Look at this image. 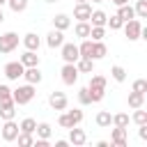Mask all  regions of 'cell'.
Listing matches in <instances>:
<instances>
[{
  "mask_svg": "<svg viewBox=\"0 0 147 147\" xmlns=\"http://www.w3.org/2000/svg\"><path fill=\"white\" fill-rule=\"evenodd\" d=\"M34 85H30V83H25V85H18L16 90H11V99H14V103L16 106H25V103H30L32 99H34Z\"/></svg>",
  "mask_w": 147,
  "mask_h": 147,
  "instance_id": "cell-1",
  "label": "cell"
},
{
  "mask_svg": "<svg viewBox=\"0 0 147 147\" xmlns=\"http://www.w3.org/2000/svg\"><path fill=\"white\" fill-rule=\"evenodd\" d=\"M83 110H78V108H74V110H62L60 113V117H57V124L62 126V129H71V126H78L80 122H83Z\"/></svg>",
  "mask_w": 147,
  "mask_h": 147,
  "instance_id": "cell-2",
  "label": "cell"
},
{
  "mask_svg": "<svg viewBox=\"0 0 147 147\" xmlns=\"http://www.w3.org/2000/svg\"><path fill=\"white\" fill-rule=\"evenodd\" d=\"M18 124L14 122V119H5V124H2V129H0V138L5 140V142H14L16 140V136H18Z\"/></svg>",
  "mask_w": 147,
  "mask_h": 147,
  "instance_id": "cell-3",
  "label": "cell"
},
{
  "mask_svg": "<svg viewBox=\"0 0 147 147\" xmlns=\"http://www.w3.org/2000/svg\"><path fill=\"white\" fill-rule=\"evenodd\" d=\"M122 28H124V34H126V39H129V41H136V39H140L142 23H140L138 18H131V21H126Z\"/></svg>",
  "mask_w": 147,
  "mask_h": 147,
  "instance_id": "cell-4",
  "label": "cell"
},
{
  "mask_svg": "<svg viewBox=\"0 0 147 147\" xmlns=\"http://www.w3.org/2000/svg\"><path fill=\"white\" fill-rule=\"evenodd\" d=\"M18 46V34L16 32H5L0 34V53H11Z\"/></svg>",
  "mask_w": 147,
  "mask_h": 147,
  "instance_id": "cell-5",
  "label": "cell"
},
{
  "mask_svg": "<svg viewBox=\"0 0 147 147\" xmlns=\"http://www.w3.org/2000/svg\"><path fill=\"white\" fill-rule=\"evenodd\" d=\"M60 76H62V83H64V85H74V83L78 80V69H76V64L64 62V67L60 69Z\"/></svg>",
  "mask_w": 147,
  "mask_h": 147,
  "instance_id": "cell-6",
  "label": "cell"
},
{
  "mask_svg": "<svg viewBox=\"0 0 147 147\" xmlns=\"http://www.w3.org/2000/svg\"><path fill=\"white\" fill-rule=\"evenodd\" d=\"M67 103H69V99H67V94L64 92H51L48 94V106L53 108V110H67Z\"/></svg>",
  "mask_w": 147,
  "mask_h": 147,
  "instance_id": "cell-7",
  "label": "cell"
},
{
  "mask_svg": "<svg viewBox=\"0 0 147 147\" xmlns=\"http://www.w3.org/2000/svg\"><path fill=\"white\" fill-rule=\"evenodd\" d=\"M23 71H25V67L21 64V60H18V62H7V64H5V76H7L9 80L23 78Z\"/></svg>",
  "mask_w": 147,
  "mask_h": 147,
  "instance_id": "cell-8",
  "label": "cell"
},
{
  "mask_svg": "<svg viewBox=\"0 0 147 147\" xmlns=\"http://www.w3.org/2000/svg\"><path fill=\"white\" fill-rule=\"evenodd\" d=\"M60 48H62V60L76 64V60L80 57V55H78V46H76V44H62Z\"/></svg>",
  "mask_w": 147,
  "mask_h": 147,
  "instance_id": "cell-9",
  "label": "cell"
},
{
  "mask_svg": "<svg viewBox=\"0 0 147 147\" xmlns=\"http://www.w3.org/2000/svg\"><path fill=\"white\" fill-rule=\"evenodd\" d=\"M90 14H92V5H90V2H76V7H74V18H78V21H90Z\"/></svg>",
  "mask_w": 147,
  "mask_h": 147,
  "instance_id": "cell-10",
  "label": "cell"
},
{
  "mask_svg": "<svg viewBox=\"0 0 147 147\" xmlns=\"http://www.w3.org/2000/svg\"><path fill=\"white\" fill-rule=\"evenodd\" d=\"M46 44H48V48H60V46L64 44V32L53 28V30L46 34Z\"/></svg>",
  "mask_w": 147,
  "mask_h": 147,
  "instance_id": "cell-11",
  "label": "cell"
},
{
  "mask_svg": "<svg viewBox=\"0 0 147 147\" xmlns=\"http://www.w3.org/2000/svg\"><path fill=\"white\" fill-rule=\"evenodd\" d=\"M85 140H87V136H85L83 129H78V126H71L69 129V140L67 142H71L74 147H80V145H85Z\"/></svg>",
  "mask_w": 147,
  "mask_h": 147,
  "instance_id": "cell-12",
  "label": "cell"
},
{
  "mask_svg": "<svg viewBox=\"0 0 147 147\" xmlns=\"http://www.w3.org/2000/svg\"><path fill=\"white\" fill-rule=\"evenodd\" d=\"M23 78H25V83H30V85H39L44 76H41L39 67H25V71H23Z\"/></svg>",
  "mask_w": 147,
  "mask_h": 147,
  "instance_id": "cell-13",
  "label": "cell"
},
{
  "mask_svg": "<svg viewBox=\"0 0 147 147\" xmlns=\"http://www.w3.org/2000/svg\"><path fill=\"white\" fill-rule=\"evenodd\" d=\"M14 115H16V103H14V99L0 101V117H2V119H14Z\"/></svg>",
  "mask_w": 147,
  "mask_h": 147,
  "instance_id": "cell-14",
  "label": "cell"
},
{
  "mask_svg": "<svg viewBox=\"0 0 147 147\" xmlns=\"http://www.w3.org/2000/svg\"><path fill=\"white\" fill-rule=\"evenodd\" d=\"M110 145H115V147H126V129L115 126L113 133H110Z\"/></svg>",
  "mask_w": 147,
  "mask_h": 147,
  "instance_id": "cell-15",
  "label": "cell"
},
{
  "mask_svg": "<svg viewBox=\"0 0 147 147\" xmlns=\"http://www.w3.org/2000/svg\"><path fill=\"white\" fill-rule=\"evenodd\" d=\"M23 46H25L28 51H39V46H41L39 34H37V32H28V34H23Z\"/></svg>",
  "mask_w": 147,
  "mask_h": 147,
  "instance_id": "cell-16",
  "label": "cell"
},
{
  "mask_svg": "<svg viewBox=\"0 0 147 147\" xmlns=\"http://www.w3.org/2000/svg\"><path fill=\"white\" fill-rule=\"evenodd\" d=\"M21 64H23V67H39V55H37V51H28V48H25V53L21 55Z\"/></svg>",
  "mask_w": 147,
  "mask_h": 147,
  "instance_id": "cell-17",
  "label": "cell"
},
{
  "mask_svg": "<svg viewBox=\"0 0 147 147\" xmlns=\"http://www.w3.org/2000/svg\"><path fill=\"white\" fill-rule=\"evenodd\" d=\"M90 30H92L90 21H78L76 28H74V34H76L78 39H87V37H90Z\"/></svg>",
  "mask_w": 147,
  "mask_h": 147,
  "instance_id": "cell-18",
  "label": "cell"
},
{
  "mask_svg": "<svg viewBox=\"0 0 147 147\" xmlns=\"http://www.w3.org/2000/svg\"><path fill=\"white\" fill-rule=\"evenodd\" d=\"M76 69H78V74H92V71H94V60H90V57H78V60H76Z\"/></svg>",
  "mask_w": 147,
  "mask_h": 147,
  "instance_id": "cell-19",
  "label": "cell"
},
{
  "mask_svg": "<svg viewBox=\"0 0 147 147\" xmlns=\"http://www.w3.org/2000/svg\"><path fill=\"white\" fill-rule=\"evenodd\" d=\"M106 53H108V48H106V44H103V39L101 41H92V60H101V57H106Z\"/></svg>",
  "mask_w": 147,
  "mask_h": 147,
  "instance_id": "cell-20",
  "label": "cell"
},
{
  "mask_svg": "<svg viewBox=\"0 0 147 147\" xmlns=\"http://www.w3.org/2000/svg\"><path fill=\"white\" fill-rule=\"evenodd\" d=\"M117 16H119V18H122V21L126 23V21L136 18V11H133V7H131V5L126 2V5H119V7H117Z\"/></svg>",
  "mask_w": 147,
  "mask_h": 147,
  "instance_id": "cell-21",
  "label": "cell"
},
{
  "mask_svg": "<svg viewBox=\"0 0 147 147\" xmlns=\"http://www.w3.org/2000/svg\"><path fill=\"white\" fill-rule=\"evenodd\" d=\"M69 25H71V18H69L67 14H57V16H53V28H55V30H62V32H64Z\"/></svg>",
  "mask_w": 147,
  "mask_h": 147,
  "instance_id": "cell-22",
  "label": "cell"
},
{
  "mask_svg": "<svg viewBox=\"0 0 147 147\" xmlns=\"http://www.w3.org/2000/svg\"><path fill=\"white\" fill-rule=\"evenodd\" d=\"M142 103H145V94L142 92H129V108H142Z\"/></svg>",
  "mask_w": 147,
  "mask_h": 147,
  "instance_id": "cell-23",
  "label": "cell"
},
{
  "mask_svg": "<svg viewBox=\"0 0 147 147\" xmlns=\"http://www.w3.org/2000/svg\"><path fill=\"white\" fill-rule=\"evenodd\" d=\"M106 21H108V16H106V11H101V9H94V11L90 14V25H106Z\"/></svg>",
  "mask_w": 147,
  "mask_h": 147,
  "instance_id": "cell-24",
  "label": "cell"
},
{
  "mask_svg": "<svg viewBox=\"0 0 147 147\" xmlns=\"http://www.w3.org/2000/svg\"><path fill=\"white\" fill-rule=\"evenodd\" d=\"M96 124H99L101 129H108V126L113 124V115H110L108 110H99V113H96Z\"/></svg>",
  "mask_w": 147,
  "mask_h": 147,
  "instance_id": "cell-25",
  "label": "cell"
},
{
  "mask_svg": "<svg viewBox=\"0 0 147 147\" xmlns=\"http://www.w3.org/2000/svg\"><path fill=\"white\" fill-rule=\"evenodd\" d=\"M34 131H37V136H39V138H44V140H48V138L53 136V126H51L48 122H39Z\"/></svg>",
  "mask_w": 147,
  "mask_h": 147,
  "instance_id": "cell-26",
  "label": "cell"
},
{
  "mask_svg": "<svg viewBox=\"0 0 147 147\" xmlns=\"http://www.w3.org/2000/svg\"><path fill=\"white\" fill-rule=\"evenodd\" d=\"M103 37H106V25H92L90 39H92V41H101Z\"/></svg>",
  "mask_w": 147,
  "mask_h": 147,
  "instance_id": "cell-27",
  "label": "cell"
},
{
  "mask_svg": "<svg viewBox=\"0 0 147 147\" xmlns=\"http://www.w3.org/2000/svg\"><path fill=\"white\" fill-rule=\"evenodd\" d=\"M78 55H80V57H90V55H92V39H90V37L83 39V44L78 46ZM90 60H92V57H90Z\"/></svg>",
  "mask_w": 147,
  "mask_h": 147,
  "instance_id": "cell-28",
  "label": "cell"
},
{
  "mask_svg": "<svg viewBox=\"0 0 147 147\" xmlns=\"http://www.w3.org/2000/svg\"><path fill=\"white\" fill-rule=\"evenodd\" d=\"M110 76H113V80L124 83V80H126V69H124V67H119V64H115V67L110 69Z\"/></svg>",
  "mask_w": 147,
  "mask_h": 147,
  "instance_id": "cell-29",
  "label": "cell"
},
{
  "mask_svg": "<svg viewBox=\"0 0 147 147\" xmlns=\"http://www.w3.org/2000/svg\"><path fill=\"white\" fill-rule=\"evenodd\" d=\"M7 5H9V9L14 14H21V11L28 9V0H7Z\"/></svg>",
  "mask_w": 147,
  "mask_h": 147,
  "instance_id": "cell-30",
  "label": "cell"
},
{
  "mask_svg": "<svg viewBox=\"0 0 147 147\" xmlns=\"http://www.w3.org/2000/svg\"><path fill=\"white\" fill-rule=\"evenodd\" d=\"M92 74H94V71H92ZM106 83H108V80H106V76L94 74V76L90 78V85H87V87H101V90H106Z\"/></svg>",
  "mask_w": 147,
  "mask_h": 147,
  "instance_id": "cell-31",
  "label": "cell"
},
{
  "mask_svg": "<svg viewBox=\"0 0 147 147\" xmlns=\"http://www.w3.org/2000/svg\"><path fill=\"white\" fill-rule=\"evenodd\" d=\"M18 129H21L23 133H34V129H37V122H34L32 117H25V119L18 124Z\"/></svg>",
  "mask_w": 147,
  "mask_h": 147,
  "instance_id": "cell-32",
  "label": "cell"
},
{
  "mask_svg": "<svg viewBox=\"0 0 147 147\" xmlns=\"http://www.w3.org/2000/svg\"><path fill=\"white\" fill-rule=\"evenodd\" d=\"M133 11H136V16H138V18H147V0H136Z\"/></svg>",
  "mask_w": 147,
  "mask_h": 147,
  "instance_id": "cell-33",
  "label": "cell"
},
{
  "mask_svg": "<svg viewBox=\"0 0 147 147\" xmlns=\"http://www.w3.org/2000/svg\"><path fill=\"white\" fill-rule=\"evenodd\" d=\"M113 124L126 129V126H129V115H126V113H117V115H113Z\"/></svg>",
  "mask_w": 147,
  "mask_h": 147,
  "instance_id": "cell-34",
  "label": "cell"
},
{
  "mask_svg": "<svg viewBox=\"0 0 147 147\" xmlns=\"http://www.w3.org/2000/svg\"><path fill=\"white\" fill-rule=\"evenodd\" d=\"M16 140H18V145H21V147H30V145L34 142V138H32V133H23V131H18V136H16Z\"/></svg>",
  "mask_w": 147,
  "mask_h": 147,
  "instance_id": "cell-35",
  "label": "cell"
},
{
  "mask_svg": "<svg viewBox=\"0 0 147 147\" xmlns=\"http://www.w3.org/2000/svg\"><path fill=\"white\" fill-rule=\"evenodd\" d=\"M133 110H136V113H133V117H131V119H133L138 126H140V124H147V113H145L142 108H133Z\"/></svg>",
  "mask_w": 147,
  "mask_h": 147,
  "instance_id": "cell-36",
  "label": "cell"
},
{
  "mask_svg": "<svg viewBox=\"0 0 147 147\" xmlns=\"http://www.w3.org/2000/svg\"><path fill=\"white\" fill-rule=\"evenodd\" d=\"M87 90H90V99H92V103L101 101L103 94H106V90H101V87H87Z\"/></svg>",
  "mask_w": 147,
  "mask_h": 147,
  "instance_id": "cell-37",
  "label": "cell"
},
{
  "mask_svg": "<svg viewBox=\"0 0 147 147\" xmlns=\"http://www.w3.org/2000/svg\"><path fill=\"white\" fill-rule=\"evenodd\" d=\"M78 101H80V106H90V103H92L87 87H80V90H78Z\"/></svg>",
  "mask_w": 147,
  "mask_h": 147,
  "instance_id": "cell-38",
  "label": "cell"
},
{
  "mask_svg": "<svg viewBox=\"0 0 147 147\" xmlns=\"http://www.w3.org/2000/svg\"><path fill=\"white\" fill-rule=\"evenodd\" d=\"M106 25H110V30H119V28L124 25V21H122V18L115 14V16H110V18L106 21Z\"/></svg>",
  "mask_w": 147,
  "mask_h": 147,
  "instance_id": "cell-39",
  "label": "cell"
},
{
  "mask_svg": "<svg viewBox=\"0 0 147 147\" xmlns=\"http://www.w3.org/2000/svg\"><path fill=\"white\" fill-rule=\"evenodd\" d=\"M131 90H133V92H142V94H145V92H147V80H145V78L133 80V87H131Z\"/></svg>",
  "mask_w": 147,
  "mask_h": 147,
  "instance_id": "cell-40",
  "label": "cell"
},
{
  "mask_svg": "<svg viewBox=\"0 0 147 147\" xmlns=\"http://www.w3.org/2000/svg\"><path fill=\"white\" fill-rule=\"evenodd\" d=\"M7 99H11V90L7 85H0V101H7Z\"/></svg>",
  "mask_w": 147,
  "mask_h": 147,
  "instance_id": "cell-41",
  "label": "cell"
},
{
  "mask_svg": "<svg viewBox=\"0 0 147 147\" xmlns=\"http://www.w3.org/2000/svg\"><path fill=\"white\" fill-rule=\"evenodd\" d=\"M138 136H140V140H147V124H140V129H138Z\"/></svg>",
  "mask_w": 147,
  "mask_h": 147,
  "instance_id": "cell-42",
  "label": "cell"
},
{
  "mask_svg": "<svg viewBox=\"0 0 147 147\" xmlns=\"http://www.w3.org/2000/svg\"><path fill=\"white\" fill-rule=\"evenodd\" d=\"M108 145H110L108 140H99V142H96V147H108Z\"/></svg>",
  "mask_w": 147,
  "mask_h": 147,
  "instance_id": "cell-43",
  "label": "cell"
},
{
  "mask_svg": "<svg viewBox=\"0 0 147 147\" xmlns=\"http://www.w3.org/2000/svg\"><path fill=\"white\" fill-rule=\"evenodd\" d=\"M113 2H115V5H117V7H119V5H126V2H129V0H113Z\"/></svg>",
  "mask_w": 147,
  "mask_h": 147,
  "instance_id": "cell-44",
  "label": "cell"
},
{
  "mask_svg": "<svg viewBox=\"0 0 147 147\" xmlns=\"http://www.w3.org/2000/svg\"><path fill=\"white\" fill-rule=\"evenodd\" d=\"M5 21V14H2V7H0V23Z\"/></svg>",
  "mask_w": 147,
  "mask_h": 147,
  "instance_id": "cell-45",
  "label": "cell"
},
{
  "mask_svg": "<svg viewBox=\"0 0 147 147\" xmlns=\"http://www.w3.org/2000/svg\"><path fill=\"white\" fill-rule=\"evenodd\" d=\"M5 2H7V0H0V7H2V5H5Z\"/></svg>",
  "mask_w": 147,
  "mask_h": 147,
  "instance_id": "cell-46",
  "label": "cell"
},
{
  "mask_svg": "<svg viewBox=\"0 0 147 147\" xmlns=\"http://www.w3.org/2000/svg\"><path fill=\"white\" fill-rule=\"evenodd\" d=\"M76 2H90V0H76Z\"/></svg>",
  "mask_w": 147,
  "mask_h": 147,
  "instance_id": "cell-47",
  "label": "cell"
},
{
  "mask_svg": "<svg viewBox=\"0 0 147 147\" xmlns=\"http://www.w3.org/2000/svg\"><path fill=\"white\" fill-rule=\"evenodd\" d=\"M92 2H103V0H92Z\"/></svg>",
  "mask_w": 147,
  "mask_h": 147,
  "instance_id": "cell-48",
  "label": "cell"
},
{
  "mask_svg": "<svg viewBox=\"0 0 147 147\" xmlns=\"http://www.w3.org/2000/svg\"><path fill=\"white\" fill-rule=\"evenodd\" d=\"M46 2H57V0H46Z\"/></svg>",
  "mask_w": 147,
  "mask_h": 147,
  "instance_id": "cell-49",
  "label": "cell"
}]
</instances>
